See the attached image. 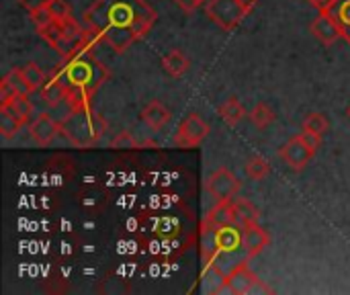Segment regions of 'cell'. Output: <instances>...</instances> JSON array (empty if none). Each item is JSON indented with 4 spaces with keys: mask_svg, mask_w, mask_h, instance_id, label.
Returning <instances> with one entry per match:
<instances>
[{
    "mask_svg": "<svg viewBox=\"0 0 350 295\" xmlns=\"http://www.w3.org/2000/svg\"><path fill=\"white\" fill-rule=\"evenodd\" d=\"M156 10L146 0H94L84 12V25L117 53H125L156 25Z\"/></svg>",
    "mask_w": 350,
    "mask_h": 295,
    "instance_id": "cell-1",
    "label": "cell"
},
{
    "mask_svg": "<svg viewBox=\"0 0 350 295\" xmlns=\"http://www.w3.org/2000/svg\"><path fill=\"white\" fill-rule=\"evenodd\" d=\"M98 43H100V37L84 25V35L80 43L64 57V62L57 66L53 76L66 86L82 88L94 94L111 76L107 66L94 55V47Z\"/></svg>",
    "mask_w": 350,
    "mask_h": 295,
    "instance_id": "cell-2",
    "label": "cell"
},
{
    "mask_svg": "<svg viewBox=\"0 0 350 295\" xmlns=\"http://www.w3.org/2000/svg\"><path fill=\"white\" fill-rule=\"evenodd\" d=\"M62 136L76 148H92L98 144V140L107 133V119L96 113L92 107L90 109H78L70 111L62 121H59Z\"/></svg>",
    "mask_w": 350,
    "mask_h": 295,
    "instance_id": "cell-3",
    "label": "cell"
},
{
    "mask_svg": "<svg viewBox=\"0 0 350 295\" xmlns=\"http://www.w3.org/2000/svg\"><path fill=\"white\" fill-rule=\"evenodd\" d=\"M37 33L41 35V39L45 43H49L62 57H66L82 39L84 35V27H80L72 16L66 21H51L49 25L37 29Z\"/></svg>",
    "mask_w": 350,
    "mask_h": 295,
    "instance_id": "cell-4",
    "label": "cell"
},
{
    "mask_svg": "<svg viewBox=\"0 0 350 295\" xmlns=\"http://www.w3.org/2000/svg\"><path fill=\"white\" fill-rule=\"evenodd\" d=\"M256 0H209L207 16L224 31H234L254 10Z\"/></svg>",
    "mask_w": 350,
    "mask_h": 295,
    "instance_id": "cell-5",
    "label": "cell"
},
{
    "mask_svg": "<svg viewBox=\"0 0 350 295\" xmlns=\"http://www.w3.org/2000/svg\"><path fill=\"white\" fill-rule=\"evenodd\" d=\"M207 136H209V123L201 115L191 113L180 121L174 133V144L178 148H197L205 142Z\"/></svg>",
    "mask_w": 350,
    "mask_h": 295,
    "instance_id": "cell-6",
    "label": "cell"
},
{
    "mask_svg": "<svg viewBox=\"0 0 350 295\" xmlns=\"http://www.w3.org/2000/svg\"><path fill=\"white\" fill-rule=\"evenodd\" d=\"M316 156V148H312L299 133L293 136L285 146H281L279 150V158L295 172L304 170Z\"/></svg>",
    "mask_w": 350,
    "mask_h": 295,
    "instance_id": "cell-7",
    "label": "cell"
},
{
    "mask_svg": "<svg viewBox=\"0 0 350 295\" xmlns=\"http://www.w3.org/2000/svg\"><path fill=\"white\" fill-rule=\"evenodd\" d=\"M207 191L213 195V199L219 201H234L240 193V181L238 177L228 168H217L207 179Z\"/></svg>",
    "mask_w": 350,
    "mask_h": 295,
    "instance_id": "cell-8",
    "label": "cell"
},
{
    "mask_svg": "<svg viewBox=\"0 0 350 295\" xmlns=\"http://www.w3.org/2000/svg\"><path fill=\"white\" fill-rule=\"evenodd\" d=\"M226 292L236 295L254 294V292H267V294H271V290L250 271L248 263H242L240 267H236L228 275V290Z\"/></svg>",
    "mask_w": 350,
    "mask_h": 295,
    "instance_id": "cell-9",
    "label": "cell"
},
{
    "mask_svg": "<svg viewBox=\"0 0 350 295\" xmlns=\"http://www.w3.org/2000/svg\"><path fill=\"white\" fill-rule=\"evenodd\" d=\"M57 133H62L59 121L51 119V115H47V113L37 115L35 121L31 123V138L37 146H49Z\"/></svg>",
    "mask_w": 350,
    "mask_h": 295,
    "instance_id": "cell-10",
    "label": "cell"
},
{
    "mask_svg": "<svg viewBox=\"0 0 350 295\" xmlns=\"http://www.w3.org/2000/svg\"><path fill=\"white\" fill-rule=\"evenodd\" d=\"M224 226H238L232 201H219L213 209H209L207 216L203 218L201 232L203 230H217Z\"/></svg>",
    "mask_w": 350,
    "mask_h": 295,
    "instance_id": "cell-11",
    "label": "cell"
},
{
    "mask_svg": "<svg viewBox=\"0 0 350 295\" xmlns=\"http://www.w3.org/2000/svg\"><path fill=\"white\" fill-rule=\"evenodd\" d=\"M242 238H244V251L250 259L256 257L258 253H262L265 248H269V244H271V234L258 224L242 228Z\"/></svg>",
    "mask_w": 350,
    "mask_h": 295,
    "instance_id": "cell-12",
    "label": "cell"
},
{
    "mask_svg": "<svg viewBox=\"0 0 350 295\" xmlns=\"http://www.w3.org/2000/svg\"><path fill=\"white\" fill-rule=\"evenodd\" d=\"M312 33L316 35L318 41H322L324 45H332L338 39H342V33L338 29V25L334 23V18L328 12H320L314 23H312Z\"/></svg>",
    "mask_w": 350,
    "mask_h": 295,
    "instance_id": "cell-13",
    "label": "cell"
},
{
    "mask_svg": "<svg viewBox=\"0 0 350 295\" xmlns=\"http://www.w3.org/2000/svg\"><path fill=\"white\" fill-rule=\"evenodd\" d=\"M201 283H203L205 294H221L228 290V273H224L215 263L205 265L203 275H201Z\"/></svg>",
    "mask_w": 350,
    "mask_h": 295,
    "instance_id": "cell-14",
    "label": "cell"
},
{
    "mask_svg": "<svg viewBox=\"0 0 350 295\" xmlns=\"http://www.w3.org/2000/svg\"><path fill=\"white\" fill-rule=\"evenodd\" d=\"M170 117H172L170 109H168V107H164L160 101H152V103H148V105L144 107V111H142V119H144V123H146L148 127H152V129H162V127L170 121Z\"/></svg>",
    "mask_w": 350,
    "mask_h": 295,
    "instance_id": "cell-15",
    "label": "cell"
},
{
    "mask_svg": "<svg viewBox=\"0 0 350 295\" xmlns=\"http://www.w3.org/2000/svg\"><path fill=\"white\" fill-rule=\"evenodd\" d=\"M324 12H328L334 18L342 33V39L350 43V0H332V4Z\"/></svg>",
    "mask_w": 350,
    "mask_h": 295,
    "instance_id": "cell-16",
    "label": "cell"
},
{
    "mask_svg": "<svg viewBox=\"0 0 350 295\" xmlns=\"http://www.w3.org/2000/svg\"><path fill=\"white\" fill-rule=\"evenodd\" d=\"M66 94H68V86L64 82H59L55 76L49 78L43 86H41V99L49 109L59 107L62 103H66Z\"/></svg>",
    "mask_w": 350,
    "mask_h": 295,
    "instance_id": "cell-17",
    "label": "cell"
},
{
    "mask_svg": "<svg viewBox=\"0 0 350 295\" xmlns=\"http://www.w3.org/2000/svg\"><path fill=\"white\" fill-rule=\"evenodd\" d=\"M162 68L166 70V74H170L172 78H180L189 72L191 62L189 57L180 51V49H170L164 57H162Z\"/></svg>",
    "mask_w": 350,
    "mask_h": 295,
    "instance_id": "cell-18",
    "label": "cell"
},
{
    "mask_svg": "<svg viewBox=\"0 0 350 295\" xmlns=\"http://www.w3.org/2000/svg\"><path fill=\"white\" fill-rule=\"evenodd\" d=\"M234 205V214H236V222L240 228H246V226H252V224H258L260 220V211L254 207V203H250L248 199H234L232 201Z\"/></svg>",
    "mask_w": 350,
    "mask_h": 295,
    "instance_id": "cell-19",
    "label": "cell"
},
{
    "mask_svg": "<svg viewBox=\"0 0 350 295\" xmlns=\"http://www.w3.org/2000/svg\"><path fill=\"white\" fill-rule=\"evenodd\" d=\"M27 121H23L16 113H12L8 107H0V133L4 140H12L21 127L25 125Z\"/></svg>",
    "mask_w": 350,
    "mask_h": 295,
    "instance_id": "cell-20",
    "label": "cell"
},
{
    "mask_svg": "<svg viewBox=\"0 0 350 295\" xmlns=\"http://www.w3.org/2000/svg\"><path fill=\"white\" fill-rule=\"evenodd\" d=\"M217 113H219V117H221L230 127L238 125V123L246 117V111H244V107L240 105V101H238L236 97H230V99L217 109Z\"/></svg>",
    "mask_w": 350,
    "mask_h": 295,
    "instance_id": "cell-21",
    "label": "cell"
},
{
    "mask_svg": "<svg viewBox=\"0 0 350 295\" xmlns=\"http://www.w3.org/2000/svg\"><path fill=\"white\" fill-rule=\"evenodd\" d=\"M21 74H23V78H25V82H27V88H29V92H35V90H41V86L47 82V74L37 66V64H27V66H23L21 68Z\"/></svg>",
    "mask_w": 350,
    "mask_h": 295,
    "instance_id": "cell-22",
    "label": "cell"
},
{
    "mask_svg": "<svg viewBox=\"0 0 350 295\" xmlns=\"http://www.w3.org/2000/svg\"><path fill=\"white\" fill-rule=\"evenodd\" d=\"M92 92H86L82 88H74L68 86V94H66V105L70 111H78V109H90L92 107Z\"/></svg>",
    "mask_w": 350,
    "mask_h": 295,
    "instance_id": "cell-23",
    "label": "cell"
},
{
    "mask_svg": "<svg viewBox=\"0 0 350 295\" xmlns=\"http://www.w3.org/2000/svg\"><path fill=\"white\" fill-rule=\"evenodd\" d=\"M275 111L267 105V103H256L254 105V109L248 113V119L258 127V129H265V127H269L273 121H275Z\"/></svg>",
    "mask_w": 350,
    "mask_h": 295,
    "instance_id": "cell-24",
    "label": "cell"
},
{
    "mask_svg": "<svg viewBox=\"0 0 350 295\" xmlns=\"http://www.w3.org/2000/svg\"><path fill=\"white\" fill-rule=\"evenodd\" d=\"M328 129H330V121H328V117L324 113H310L304 119V131H308V133H314V136L322 138Z\"/></svg>",
    "mask_w": 350,
    "mask_h": 295,
    "instance_id": "cell-25",
    "label": "cell"
},
{
    "mask_svg": "<svg viewBox=\"0 0 350 295\" xmlns=\"http://www.w3.org/2000/svg\"><path fill=\"white\" fill-rule=\"evenodd\" d=\"M4 107H8L12 113H16L23 121H29L31 115H33V103L29 101V92H18L10 101V105H4Z\"/></svg>",
    "mask_w": 350,
    "mask_h": 295,
    "instance_id": "cell-26",
    "label": "cell"
},
{
    "mask_svg": "<svg viewBox=\"0 0 350 295\" xmlns=\"http://www.w3.org/2000/svg\"><path fill=\"white\" fill-rule=\"evenodd\" d=\"M271 172V164L267 158L262 156H252L248 162H246V175L252 179V181H262L265 177H269Z\"/></svg>",
    "mask_w": 350,
    "mask_h": 295,
    "instance_id": "cell-27",
    "label": "cell"
},
{
    "mask_svg": "<svg viewBox=\"0 0 350 295\" xmlns=\"http://www.w3.org/2000/svg\"><path fill=\"white\" fill-rule=\"evenodd\" d=\"M47 10H49L53 21H66L72 16V6L66 0H51L47 4Z\"/></svg>",
    "mask_w": 350,
    "mask_h": 295,
    "instance_id": "cell-28",
    "label": "cell"
},
{
    "mask_svg": "<svg viewBox=\"0 0 350 295\" xmlns=\"http://www.w3.org/2000/svg\"><path fill=\"white\" fill-rule=\"evenodd\" d=\"M2 80H6L16 92H29V88H27V82H25V78H23V74H21V68H12ZM31 94V92H29Z\"/></svg>",
    "mask_w": 350,
    "mask_h": 295,
    "instance_id": "cell-29",
    "label": "cell"
},
{
    "mask_svg": "<svg viewBox=\"0 0 350 295\" xmlns=\"http://www.w3.org/2000/svg\"><path fill=\"white\" fill-rule=\"evenodd\" d=\"M139 144L135 142V138L129 133V131H121L113 142H111V148H115V150H133V148H137Z\"/></svg>",
    "mask_w": 350,
    "mask_h": 295,
    "instance_id": "cell-30",
    "label": "cell"
},
{
    "mask_svg": "<svg viewBox=\"0 0 350 295\" xmlns=\"http://www.w3.org/2000/svg\"><path fill=\"white\" fill-rule=\"evenodd\" d=\"M31 14V21H33V25L37 27V29H41V27H45V25H49L53 18H51V14H49V10H47V6L45 8H39V10H33V12H29Z\"/></svg>",
    "mask_w": 350,
    "mask_h": 295,
    "instance_id": "cell-31",
    "label": "cell"
},
{
    "mask_svg": "<svg viewBox=\"0 0 350 295\" xmlns=\"http://www.w3.org/2000/svg\"><path fill=\"white\" fill-rule=\"evenodd\" d=\"M23 8H27L29 12L33 10H39V8H45L51 0H16Z\"/></svg>",
    "mask_w": 350,
    "mask_h": 295,
    "instance_id": "cell-32",
    "label": "cell"
},
{
    "mask_svg": "<svg viewBox=\"0 0 350 295\" xmlns=\"http://www.w3.org/2000/svg\"><path fill=\"white\" fill-rule=\"evenodd\" d=\"M176 4H178V8L180 10H185V12H193V10H197L199 8V4L203 2V0H174Z\"/></svg>",
    "mask_w": 350,
    "mask_h": 295,
    "instance_id": "cell-33",
    "label": "cell"
},
{
    "mask_svg": "<svg viewBox=\"0 0 350 295\" xmlns=\"http://www.w3.org/2000/svg\"><path fill=\"white\" fill-rule=\"evenodd\" d=\"M316 10H320V12H324L330 4H332V0H308Z\"/></svg>",
    "mask_w": 350,
    "mask_h": 295,
    "instance_id": "cell-34",
    "label": "cell"
},
{
    "mask_svg": "<svg viewBox=\"0 0 350 295\" xmlns=\"http://www.w3.org/2000/svg\"><path fill=\"white\" fill-rule=\"evenodd\" d=\"M347 117L350 119V105H349V109H347Z\"/></svg>",
    "mask_w": 350,
    "mask_h": 295,
    "instance_id": "cell-35",
    "label": "cell"
},
{
    "mask_svg": "<svg viewBox=\"0 0 350 295\" xmlns=\"http://www.w3.org/2000/svg\"><path fill=\"white\" fill-rule=\"evenodd\" d=\"M203 2H205V0H203Z\"/></svg>",
    "mask_w": 350,
    "mask_h": 295,
    "instance_id": "cell-36",
    "label": "cell"
}]
</instances>
